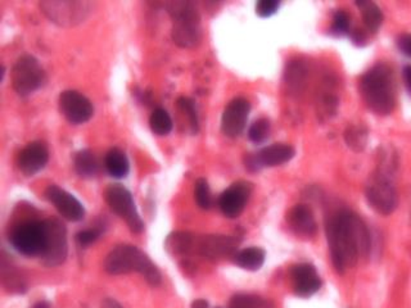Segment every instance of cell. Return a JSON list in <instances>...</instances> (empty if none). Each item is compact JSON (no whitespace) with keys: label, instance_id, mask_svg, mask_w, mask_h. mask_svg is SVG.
<instances>
[{"label":"cell","instance_id":"1","mask_svg":"<svg viewBox=\"0 0 411 308\" xmlns=\"http://www.w3.org/2000/svg\"><path fill=\"white\" fill-rule=\"evenodd\" d=\"M328 243L334 269L343 274L370 250V235L362 220L352 212L340 211L328 221Z\"/></svg>","mask_w":411,"mask_h":308},{"label":"cell","instance_id":"2","mask_svg":"<svg viewBox=\"0 0 411 308\" xmlns=\"http://www.w3.org/2000/svg\"><path fill=\"white\" fill-rule=\"evenodd\" d=\"M103 267L109 275L138 272L152 287H158L162 280L160 270L151 258L138 247L130 244H121L111 250L104 260Z\"/></svg>","mask_w":411,"mask_h":308},{"label":"cell","instance_id":"3","mask_svg":"<svg viewBox=\"0 0 411 308\" xmlns=\"http://www.w3.org/2000/svg\"><path fill=\"white\" fill-rule=\"evenodd\" d=\"M364 102L377 115H390L396 103L393 75L388 66L377 64L360 81Z\"/></svg>","mask_w":411,"mask_h":308},{"label":"cell","instance_id":"4","mask_svg":"<svg viewBox=\"0 0 411 308\" xmlns=\"http://www.w3.org/2000/svg\"><path fill=\"white\" fill-rule=\"evenodd\" d=\"M173 19L171 38L180 48H194L201 43L202 29L197 8L191 1L175 0L163 4Z\"/></svg>","mask_w":411,"mask_h":308},{"label":"cell","instance_id":"5","mask_svg":"<svg viewBox=\"0 0 411 308\" xmlns=\"http://www.w3.org/2000/svg\"><path fill=\"white\" fill-rule=\"evenodd\" d=\"M39 8L53 24L75 27L89 17L94 3L85 0H44L39 3Z\"/></svg>","mask_w":411,"mask_h":308},{"label":"cell","instance_id":"6","mask_svg":"<svg viewBox=\"0 0 411 308\" xmlns=\"http://www.w3.org/2000/svg\"><path fill=\"white\" fill-rule=\"evenodd\" d=\"M46 73L38 59L32 56H22L12 68L13 89L19 96H27L44 86Z\"/></svg>","mask_w":411,"mask_h":308},{"label":"cell","instance_id":"7","mask_svg":"<svg viewBox=\"0 0 411 308\" xmlns=\"http://www.w3.org/2000/svg\"><path fill=\"white\" fill-rule=\"evenodd\" d=\"M9 239L13 248L21 255L41 257L45 247L44 221H26L17 225Z\"/></svg>","mask_w":411,"mask_h":308},{"label":"cell","instance_id":"8","mask_svg":"<svg viewBox=\"0 0 411 308\" xmlns=\"http://www.w3.org/2000/svg\"><path fill=\"white\" fill-rule=\"evenodd\" d=\"M104 197L109 208L115 212L117 216L126 221L130 230L135 234H141V231L144 230V222L136 211L133 195L125 186L120 184L109 185Z\"/></svg>","mask_w":411,"mask_h":308},{"label":"cell","instance_id":"9","mask_svg":"<svg viewBox=\"0 0 411 308\" xmlns=\"http://www.w3.org/2000/svg\"><path fill=\"white\" fill-rule=\"evenodd\" d=\"M44 226L45 247L41 258L45 266L56 267L62 265L67 258V230L57 218L44 220Z\"/></svg>","mask_w":411,"mask_h":308},{"label":"cell","instance_id":"10","mask_svg":"<svg viewBox=\"0 0 411 308\" xmlns=\"http://www.w3.org/2000/svg\"><path fill=\"white\" fill-rule=\"evenodd\" d=\"M366 199L369 205L380 215H391L397 207V192L385 173L374 175L366 186Z\"/></svg>","mask_w":411,"mask_h":308},{"label":"cell","instance_id":"11","mask_svg":"<svg viewBox=\"0 0 411 308\" xmlns=\"http://www.w3.org/2000/svg\"><path fill=\"white\" fill-rule=\"evenodd\" d=\"M295 157V149L288 144H273L257 153L248 154L244 158V166L250 173H257L265 167L280 166Z\"/></svg>","mask_w":411,"mask_h":308},{"label":"cell","instance_id":"12","mask_svg":"<svg viewBox=\"0 0 411 308\" xmlns=\"http://www.w3.org/2000/svg\"><path fill=\"white\" fill-rule=\"evenodd\" d=\"M59 109L67 121L81 125L94 115V107L86 96L76 90H64L59 96Z\"/></svg>","mask_w":411,"mask_h":308},{"label":"cell","instance_id":"13","mask_svg":"<svg viewBox=\"0 0 411 308\" xmlns=\"http://www.w3.org/2000/svg\"><path fill=\"white\" fill-rule=\"evenodd\" d=\"M250 104L244 98L233 99L221 117V130L228 138H238L243 133L250 115Z\"/></svg>","mask_w":411,"mask_h":308},{"label":"cell","instance_id":"14","mask_svg":"<svg viewBox=\"0 0 411 308\" xmlns=\"http://www.w3.org/2000/svg\"><path fill=\"white\" fill-rule=\"evenodd\" d=\"M252 192L248 181H238L229 186L218 198V207L226 217L235 218L243 212Z\"/></svg>","mask_w":411,"mask_h":308},{"label":"cell","instance_id":"15","mask_svg":"<svg viewBox=\"0 0 411 308\" xmlns=\"http://www.w3.org/2000/svg\"><path fill=\"white\" fill-rule=\"evenodd\" d=\"M45 197L57 208L62 217L77 222L85 217V208L72 194L57 185H49L45 190Z\"/></svg>","mask_w":411,"mask_h":308},{"label":"cell","instance_id":"16","mask_svg":"<svg viewBox=\"0 0 411 308\" xmlns=\"http://www.w3.org/2000/svg\"><path fill=\"white\" fill-rule=\"evenodd\" d=\"M239 247V239L228 235H206L199 240L198 253L201 256L218 261L226 257H234Z\"/></svg>","mask_w":411,"mask_h":308},{"label":"cell","instance_id":"17","mask_svg":"<svg viewBox=\"0 0 411 308\" xmlns=\"http://www.w3.org/2000/svg\"><path fill=\"white\" fill-rule=\"evenodd\" d=\"M49 160V150L44 141H32L27 144L19 155V168L26 176L40 173Z\"/></svg>","mask_w":411,"mask_h":308},{"label":"cell","instance_id":"18","mask_svg":"<svg viewBox=\"0 0 411 308\" xmlns=\"http://www.w3.org/2000/svg\"><path fill=\"white\" fill-rule=\"evenodd\" d=\"M293 290L297 295L308 298L315 294L321 287V280L316 269L310 263L295 265L290 270Z\"/></svg>","mask_w":411,"mask_h":308},{"label":"cell","instance_id":"19","mask_svg":"<svg viewBox=\"0 0 411 308\" xmlns=\"http://www.w3.org/2000/svg\"><path fill=\"white\" fill-rule=\"evenodd\" d=\"M289 227L300 237H313L316 232V221L311 208L306 205H297L287 215Z\"/></svg>","mask_w":411,"mask_h":308},{"label":"cell","instance_id":"20","mask_svg":"<svg viewBox=\"0 0 411 308\" xmlns=\"http://www.w3.org/2000/svg\"><path fill=\"white\" fill-rule=\"evenodd\" d=\"M107 173L115 179H123L128 175L130 163L125 152H122L118 148L109 149L108 153L106 154L104 160Z\"/></svg>","mask_w":411,"mask_h":308},{"label":"cell","instance_id":"21","mask_svg":"<svg viewBox=\"0 0 411 308\" xmlns=\"http://www.w3.org/2000/svg\"><path fill=\"white\" fill-rule=\"evenodd\" d=\"M265 257H266L265 250L257 247H250V248L239 250L233 258L235 265H238L240 269L257 271L263 267Z\"/></svg>","mask_w":411,"mask_h":308},{"label":"cell","instance_id":"22","mask_svg":"<svg viewBox=\"0 0 411 308\" xmlns=\"http://www.w3.org/2000/svg\"><path fill=\"white\" fill-rule=\"evenodd\" d=\"M73 167L77 175L83 179H91L94 178L98 170L99 163L96 160V154L93 153L90 149H83L77 152L73 158Z\"/></svg>","mask_w":411,"mask_h":308},{"label":"cell","instance_id":"23","mask_svg":"<svg viewBox=\"0 0 411 308\" xmlns=\"http://www.w3.org/2000/svg\"><path fill=\"white\" fill-rule=\"evenodd\" d=\"M194 243L192 234L186 231H176L170 234L165 240V250L173 256H181L188 253Z\"/></svg>","mask_w":411,"mask_h":308},{"label":"cell","instance_id":"24","mask_svg":"<svg viewBox=\"0 0 411 308\" xmlns=\"http://www.w3.org/2000/svg\"><path fill=\"white\" fill-rule=\"evenodd\" d=\"M357 6L361 8V16L364 19L366 29L372 32L378 31L379 27L383 22V14L380 8L372 1H361V3H357Z\"/></svg>","mask_w":411,"mask_h":308},{"label":"cell","instance_id":"25","mask_svg":"<svg viewBox=\"0 0 411 308\" xmlns=\"http://www.w3.org/2000/svg\"><path fill=\"white\" fill-rule=\"evenodd\" d=\"M149 126L154 134L158 135V136H166L173 130V120L167 113L166 109H154L153 113L151 115V118H149Z\"/></svg>","mask_w":411,"mask_h":308},{"label":"cell","instance_id":"26","mask_svg":"<svg viewBox=\"0 0 411 308\" xmlns=\"http://www.w3.org/2000/svg\"><path fill=\"white\" fill-rule=\"evenodd\" d=\"M229 308H274V304L257 295L237 294L231 298Z\"/></svg>","mask_w":411,"mask_h":308},{"label":"cell","instance_id":"27","mask_svg":"<svg viewBox=\"0 0 411 308\" xmlns=\"http://www.w3.org/2000/svg\"><path fill=\"white\" fill-rule=\"evenodd\" d=\"M3 282L6 290L11 293H24L26 290V284L22 276L19 275L17 270L13 269L12 266L6 269V265H3Z\"/></svg>","mask_w":411,"mask_h":308},{"label":"cell","instance_id":"28","mask_svg":"<svg viewBox=\"0 0 411 308\" xmlns=\"http://www.w3.org/2000/svg\"><path fill=\"white\" fill-rule=\"evenodd\" d=\"M345 139H346L348 147L356 152H360L365 148L366 141H367V131L361 126H351L345 133Z\"/></svg>","mask_w":411,"mask_h":308},{"label":"cell","instance_id":"29","mask_svg":"<svg viewBox=\"0 0 411 308\" xmlns=\"http://www.w3.org/2000/svg\"><path fill=\"white\" fill-rule=\"evenodd\" d=\"M194 197H196V202H197L199 208H202V210H210L211 208V192H210L208 183L205 179H198L196 181Z\"/></svg>","mask_w":411,"mask_h":308},{"label":"cell","instance_id":"30","mask_svg":"<svg viewBox=\"0 0 411 308\" xmlns=\"http://www.w3.org/2000/svg\"><path fill=\"white\" fill-rule=\"evenodd\" d=\"M270 135V121L268 118H258L257 121L252 123L250 130H248V138L252 143H263L269 138Z\"/></svg>","mask_w":411,"mask_h":308},{"label":"cell","instance_id":"31","mask_svg":"<svg viewBox=\"0 0 411 308\" xmlns=\"http://www.w3.org/2000/svg\"><path fill=\"white\" fill-rule=\"evenodd\" d=\"M178 107L188 115V120H189L191 128H192V133H194V134L198 133V115H197V109H196V106H194V102H193L192 99L186 98V96H181V98L178 99Z\"/></svg>","mask_w":411,"mask_h":308},{"label":"cell","instance_id":"32","mask_svg":"<svg viewBox=\"0 0 411 308\" xmlns=\"http://www.w3.org/2000/svg\"><path fill=\"white\" fill-rule=\"evenodd\" d=\"M350 16L348 13L343 12V11H338V12L334 14L333 25H332V31L335 34V35H346L348 30H350Z\"/></svg>","mask_w":411,"mask_h":308},{"label":"cell","instance_id":"33","mask_svg":"<svg viewBox=\"0 0 411 308\" xmlns=\"http://www.w3.org/2000/svg\"><path fill=\"white\" fill-rule=\"evenodd\" d=\"M279 1L276 0H261L258 1L256 6V13L263 17V19H268V17H271L273 14H275L279 9Z\"/></svg>","mask_w":411,"mask_h":308},{"label":"cell","instance_id":"34","mask_svg":"<svg viewBox=\"0 0 411 308\" xmlns=\"http://www.w3.org/2000/svg\"><path fill=\"white\" fill-rule=\"evenodd\" d=\"M102 235L101 229H89V230L80 231L76 234V242L80 247H89L90 244L96 242V239Z\"/></svg>","mask_w":411,"mask_h":308},{"label":"cell","instance_id":"35","mask_svg":"<svg viewBox=\"0 0 411 308\" xmlns=\"http://www.w3.org/2000/svg\"><path fill=\"white\" fill-rule=\"evenodd\" d=\"M398 49L404 53L405 56L411 58V34L402 35L397 40Z\"/></svg>","mask_w":411,"mask_h":308},{"label":"cell","instance_id":"36","mask_svg":"<svg viewBox=\"0 0 411 308\" xmlns=\"http://www.w3.org/2000/svg\"><path fill=\"white\" fill-rule=\"evenodd\" d=\"M353 44L359 45V46H362V45L366 44V35L365 32L362 30H355L352 35Z\"/></svg>","mask_w":411,"mask_h":308},{"label":"cell","instance_id":"37","mask_svg":"<svg viewBox=\"0 0 411 308\" xmlns=\"http://www.w3.org/2000/svg\"><path fill=\"white\" fill-rule=\"evenodd\" d=\"M404 80L406 88L411 94V66H406L404 68Z\"/></svg>","mask_w":411,"mask_h":308},{"label":"cell","instance_id":"38","mask_svg":"<svg viewBox=\"0 0 411 308\" xmlns=\"http://www.w3.org/2000/svg\"><path fill=\"white\" fill-rule=\"evenodd\" d=\"M103 308H122L121 304H118L117 302L113 301V299H106V301L103 302L102 304Z\"/></svg>","mask_w":411,"mask_h":308},{"label":"cell","instance_id":"39","mask_svg":"<svg viewBox=\"0 0 411 308\" xmlns=\"http://www.w3.org/2000/svg\"><path fill=\"white\" fill-rule=\"evenodd\" d=\"M192 308H208V302L205 299H196L192 303Z\"/></svg>","mask_w":411,"mask_h":308},{"label":"cell","instance_id":"40","mask_svg":"<svg viewBox=\"0 0 411 308\" xmlns=\"http://www.w3.org/2000/svg\"><path fill=\"white\" fill-rule=\"evenodd\" d=\"M34 308H51V304L48 302H39L34 306Z\"/></svg>","mask_w":411,"mask_h":308}]
</instances>
